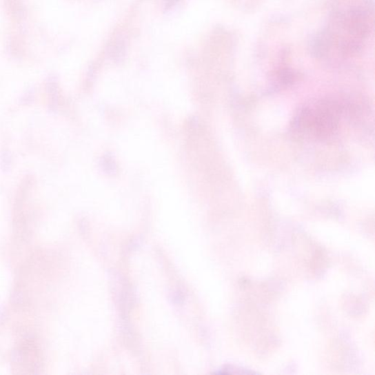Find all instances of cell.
Segmentation results:
<instances>
[{
    "label": "cell",
    "mask_w": 375,
    "mask_h": 375,
    "mask_svg": "<svg viewBox=\"0 0 375 375\" xmlns=\"http://www.w3.org/2000/svg\"><path fill=\"white\" fill-rule=\"evenodd\" d=\"M338 111L332 103H318L302 109L293 121V128L301 136L325 138L336 131Z\"/></svg>",
    "instance_id": "1"
},
{
    "label": "cell",
    "mask_w": 375,
    "mask_h": 375,
    "mask_svg": "<svg viewBox=\"0 0 375 375\" xmlns=\"http://www.w3.org/2000/svg\"><path fill=\"white\" fill-rule=\"evenodd\" d=\"M179 1V0H164V3H165V6L167 8L172 7L175 3H177Z\"/></svg>",
    "instance_id": "2"
}]
</instances>
